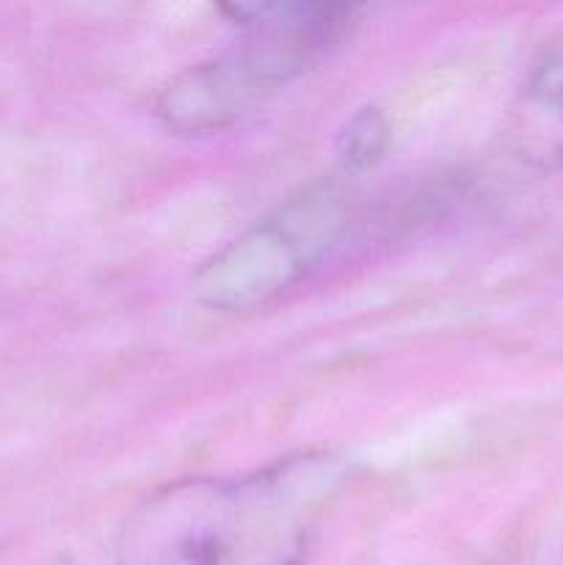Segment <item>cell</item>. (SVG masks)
Segmentation results:
<instances>
[{
	"mask_svg": "<svg viewBox=\"0 0 563 565\" xmlns=\"http://www.w3.org/2000/svg\"><path fill=\"white\" fill-rule=\"evenodd\" d=\"M386 141H390V127L381 110L362 108L348 119L346 130L340 132V149L342 166L348 171H364L384 154Z\"/></svg>",
	"mask_w": 563,
	"mask_h": 565,
	"instance_id": "277c9868",
	"label": "cell"
},
{
	"mask_svg": "<svg viewBox=\"0 0 563 565\" xmlns=\"http://www.w3.org/2000/svg\"><path fill=\"white\" fill-rule=\"evenodd\" d=\"M348 483L334 452H298L246 478L166 486L127 522L121 565H304Z\"/></svg>",
	"mask_w": 563,
	"mask_h": 565,
	"instance_id": "6da1fadb",
	"label": "cell"
},
{
	"mask_svg": "<svg viewBox=\"0 0 563 565\" xmlns=\"http://www.w3.org/2000/svg\"><path fill=\"white\" fill-rule=\"evenodd\" d=\"M346 193L320 185L290 199L221 248L193 276V292L221 312H246L274 301L304 279L348 224Z\"/></svg>",
	"mask_w": 563,
	"mask_h": 565,
	"instance_id": "3957f363",
	"label": "cell"
},
{
	"mask_svg": "<svg viewBox=\"0 0 563 565\" xmlns=\"http://www.w3.org/2000/svg\"><path fill=\"white\" fill-rule=\"evenodd\" d=\"M528 110L557 138L563 149V55L544 61L528 86Z\"/></svg>",
	"mask_w": 563,
	"mask_h": 565,
	"instance_id": "5b68a950",
	"label": "cell"
},
{
	"mask_svg": "<svg viewBox=\"0 0 563 565\" xmlns=\"http://www.w3.org/2000/svg\"><path fill=\"white\" fill-rule=\"evenodd\" d=\"M243 44L191 66L166 88L160 119L180 132H213L241 121L318 61L353 20L340 3H232Z\"/></svg>",
	"mask_w": 563,
	"mask_h": 565,
	"instance_id": "7a4b0ae2",
	"label": "cell"
}]
</instances>
